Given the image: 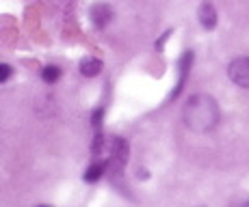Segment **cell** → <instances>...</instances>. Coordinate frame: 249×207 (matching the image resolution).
<instances>
[{"mask_svg":"<svg viewBox=\"0 0 249 207\" xmlns=\"http://www.w3.org/2000/svg\"><path fill=\"white\" fill-rule=\"evenodd\" d=\"M184 123L193 132L206 134L217 127L219 123V106L210 95H193L184 106Z\"/></svg>","mask_w":249,"mask_h":207,"instance_id":"6da1fadb","label":"cell"},{"mask_svg":"<svg viewBox=\"0 0 249 207\" xmlns=\"http://www.w3.org/2000/svg\"><path fill=\"white\" fill-rule=\"evenodd\" d=\"M228 76L234 84L249 89V56H238V59H234L230 63Z\"/></svg>","mask_w":249,"mask_h":207,"instance_id":"7a4b0ae2","label":"cell"},{"mask_svg":"<svg viewBox=\"0 0 249 207\" xmlns=\"http://www.w3.org/2000/svg\"><path fill=\"white\" fill-rule=\"evenodd\" d=\"M193 59H195V54L191 50H186L184 54H182V59L178 63V69H180V74H178V82H176V89L171 91V95H169V99H176L180 95V91L184 89V84H186V78H189V71H191V65H193Z\"/></svg>","mask_w":249,"mask_h":207,"instance_id":"3957f363","label":"cell"},{"mask_svg":"<svg viewBox=\"0 0 249 207\" xmlns=\"http://www.w3.org/2000/svg\"><path fill=\"white\" fill-rule=\"evenodd\" d=\"M128 162V141L126 138H115L111 145V166L117 173L119 168H124Z\"/></svg>","mask_w":249,"mask_h":207,"instance_id":"277c9868","label":"cell"},{"mask_svg":"<svg viewBox=\"0 0 249 207\" xmlns=\"http://www.w3.org/2000/svg\"><path fill=\"white\" fill-rule=\"evenodd\" d=\"M89 16H91V22H93L95 28H104L113 17V7L107 2H95L93 7L89 9Z\"/></svg>","mask_w":249,"mask_h":207,"instance_id":"5b68a950","label":"cell"},{"mask_svg":"<svg viewBox=\"0 0 249 207\" xmlns=\"http://www.w3.org/2000/svg\"><path fill=\"white\" fill-rule=\"evenodd\" d=\"M197 20H199V24H202L206 31H213V28L217 26V9H214L213 2H208V0H206V2L199 4Z\"/></svg>","mask_w":249,"mask_h":207,"instance_id":"8992f818","label":"cell"},{"mask_svg":"<svg viewBox=\"0 0 249 207\" xmlns=\"http://www.w3.org/2000/svg\"><path fill=\"white\" fill-rule=\"evenodd\" d=\"M80 74L87 76V78H93V76H98L100 71H102V61L100 59H93V56H87V59L80 61Z\"/></svg>","mask_w":249,"mask_h":207,"instance_id":"52a82bcc","label":"cell"},{"mask_svg":"<svg viewBox=\"0 0 249 207\" xmlns=\"http://www.w3.org/2000/svg\"><path fill=\"white\" fill-rule=\"evenodd\" d=\"M104 171H107V164H104V162H93V164H91L87 171H85L83 179H85V181H89V184H95L98 179H102Z\"/></svg>","mask_w":249,"mask_h":207,"instance_id":"ba28073f","label":"cell"},{"mask_svg":"<svg viewBox=\"0 0 249 207\" xmlns=\"http://www.w3.org/2000/svg\"><path fill=\"white\" fill-rule=\"evenodd\" d=\"M59 78H61V69L56 65H46L44 69H41V80H44L46 84H54Z\"/></svg>","mask_w":249,"mask_h":207,"instance_id":"9c48e42d","label":"cell"},{"mask_svg":"<svg viewBox=\"0 0 249 207\" xmlns=\"http://www.w3.org/2000/svg\"><path fill=\"white\" fill-rule=\"evenodd\" d=\"M102 117H104V108L100 106V108H95L93 114H91V125H93L95 134H100V127H102Z\"/></svg>","mask_w":249,"mask_h":207,"instance_id":"30bf717a","label":"cell"},{"mask_svg":"<svg viewBox=\"0 0 249 207\" xmlns=\"http://www.w3.org/2000/svg\"><path fill=\"white\" fill-rule=\"evenodd\" d=\"M91 151H93V156H100V153L104 151V134H95L93 138V145H91Z\"/></svg>","mask_w":249,"mask_h":207,"instance_id":"8fae6325","label":"cell"},{"mask_svg":"<svg viewBox=\"0 0 249 207\" xmlns=\"http://www.w3.org/2000/svg\"><path fill=\"white\" fill-rule=\"evenodd\" d=\"M11 65H7V63H2L0 65V82H7L9 78H11Z\"/></svg>","mask_w":249,"mask_h":207,"instance_id":"7c38bea8","label":"cell"},{"mask_svg":"<svg viewBox=\"0 0 249 207\" xmlns=\"http://www.w3.org/2000/svg\"><path fill=\"white\" fill-rule=\"evenodd\" d=\"M169 35H171V31H167V32H165V35H162V37H160V41H159V43H156V48H159V50H160V48H162V43H165V41H167V37H169Z\"/></svg>","mask_w":249,"mask_h":207,"instance_id":"4fadbf2b","label":"cell"},{"mask_svg":"<svg viewBox=\"0 0 249 207\" xmlns=\"http://www.w3.org/2000/svg\"><path fill=\"white\" fill-rule=\"evenodd\" d=\"M39 207H50V205H39Z\"/></svg>","mask_w":249,"mask_h":207,"instance_id":"5bb4252c","label":"cell"}]
</instances>
